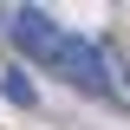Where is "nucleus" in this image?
<instances>
[{
  "mask_svg": "<svg viewBox=\"0 0 130 130\" xmlns=\"http://www.w3.org/2000/svg\"><path fill=\"white\" fill-rule=\"evenodd\" d=\"M124 91H130V65H124Z\"/></svg>",
  "mask_w": 130,
  "mask_h": 130,
  "instance_id": "20e7f679",
  "label": "nucleus"
},
{
  "mask_svg": "<svg viewBox=\"0 0 130 130\" xmlns=\"http://www.w3.org/2000/svg\"><path fill=\"white\" fill-rule=\"evenodd\" d=\"M0 91L13 98V104H39V85H32L26 72H7V78H0Z\"/></svg>",
  "mask_w": 130,
  "mask_h": 130,
  "instance_id": "7ed1b4c3",
  "label": "nucleus"
},
{
  "mask_svg": "<svg viewBox=\"0 0 130 130\" xmlns=\"http://www.w3.org/2000/svg\"><path fill=\"white\" fill-rule=\"evenodd\" d=\"M7 32H13V46L26 52V59H39V65H52L59 46H65V26L46 13V7H20V13L7 20Z\"/></svg>",
  "mask_w": 130,
  "mask_h": 130,
  "instance_id": "f03ea898",
  "label": "nucleus"
},
{
  "mask_svg": "<svg viewBox=\"0 0 130 130\" xmlns=\"http://www.w3.org/2000/svg\"><path fill=\"white\" fill-rule=\"evenodd\" d=\"M52 72H59V78H72L78 91H91V98H117L104 52H98L91 39H78V32H65V46H59V59H52Z\"/></svg>",
  "mask_w": 130,
  "mask_h": 130,
  "instance_id": "f257e3e1",
  "label": "nucleus"
}]
</instances>
